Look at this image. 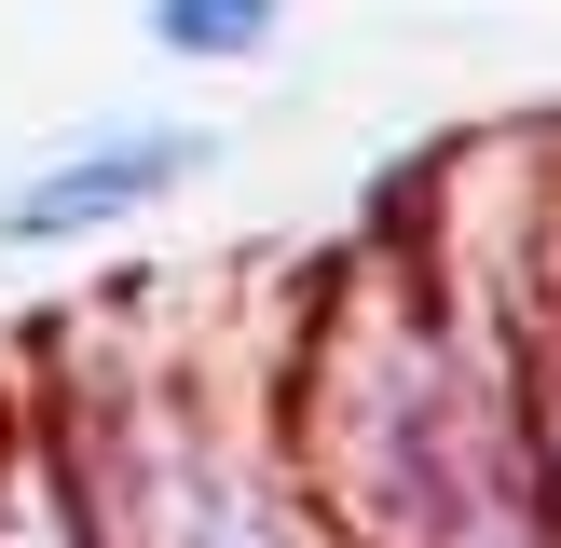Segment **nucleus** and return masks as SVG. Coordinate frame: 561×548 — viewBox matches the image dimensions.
Segmentation results:
<instances>
[{"label": "nucleus", "mask_w": 561, "mask_h": 548, "mask_svg": "<svg viewBox=\"0 0 561 548\" xmlns=\"http://www.w3.org/2000/svg\"><path fill=\"white\" fill-rule=\"evenodd\" d=\"M151 42L164 55H261L274 0H151Z\"/></svg>", "instance_id": "f03ea898"}, {"label": "nucleus", "mask_w": 561, "mask_h": 548, "mask_svg": "<svg viewBox=\"0 0 561 548\" xmlns=\"http://www.w3.org/2000/svg\"><path fill=\"white\" fill-rule=\"evenodd\" d=\"M192 164H206L192 124H164V137H96V151H69L55 179H27L14 206H0V247H55V233H96V219H137L151 192H179Z\"/></svg>", "instance_id": "f257e3e1"}]
</instances>
